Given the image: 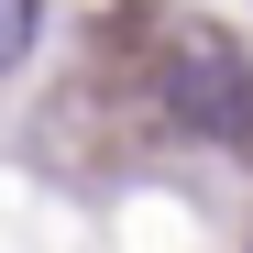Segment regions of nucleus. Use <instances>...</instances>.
I'll return each mask as SVG.
<instances>
[{
	"mask_svg": "<svg viewBox=\"0 0 253 253\" xmlns=\"http://www.w3.org/2000/svg\"><path fill=\"white\" fill-rule=\"evenodd\" d=\"M154 110L198 143H253V55H231L220 33H176L154 66Z\"/></svg>",
	"mask_w": 253,
	"mask_h": 253,
	"instance_id": "obj_1",
	"label": "nucleus"
},
{
	"mask_svg": "<svg viewBox=\"0 0 253 253\" xmlns=\"http://www.w3.org/2000/svg\"><path fill=\"white\" fill-rule=\"evenodd\" d=\"M33 33H44V0H0V77L33 55Z\"/></svg>",
	"mask_w": 253,
	"mask_h": 253,
	"instance_id": "obj_2",
	"label": "nucleus"
}]
</instances>
